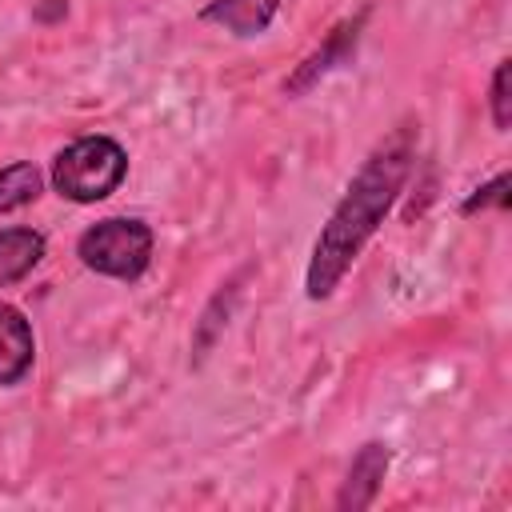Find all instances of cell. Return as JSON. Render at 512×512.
Here are the masks:
<instances>
[{
	"mask_svg": "<svg viewBox=\"0 0 512 512\" xmlns=\"http://www.w3.org/2000/svg\"><path fill=\"white\" fill-rule=\"evenodd\" d=\"M416 148H420V124L400 120L388 136H380L368 148L360 168L348 176L340 200L332 204V212L324 216V224L312 240V252L304 264V296L312 304H324L336 296V288L356 268V260L364 256L372 236L384 228V220L392 216L396 200L404 196V188L412 180Z\"/></svg>",
	"mask_w": 512,
	"mask_h": 512,
	"instance_id": "cell-1",
	"label": "cell"
},
{
	"mask_svg": "<svg viewBox=\"0 0 512 512\" xmlns=\"http://www.w3.org/2000/svg\"><path fill=\"white\" fill-rule=\"evenodd\" d=\"M124 180H128V148L108 132H88L68 140L48 164L52 192L84 208L104 204L112 192H120Z\"/></svg>",
	"mask_w": 512,
	"mask_h": 512,
	"instance_id": "cell-2",
	"label": "cell"
},
{
	"mask_svg": "<svg viewBox=\"0 0 512 512\" xmlns=\"http://www.w3.org/2000/svg\"><path fill=\"white\" fill-rule=\"evenodd\" d=\"M152 252L156 232L144 216H100L76 236V260L88 272L120 284H136L152 268Z\"/></svg>",
	"mask_w": 512,
	"mask_h": 512,
	"instance_id": "cell-3",
	"label": "cell"
},
{
	"mask_svg": "<svg viewBox=\"0 0 512 512\" xmlns=\"http://www.w3.org/2000/svg\"><path fill=\"white\" fill-rule=\"evenodd\" d=\"M368 16H372V4H364V8H356L352 16L336 20V24L324 32V40H320L308 56H300V64L280 80V92H284L288 100H304V96H308V92H316L328 76L344 72V68L356 60V52H360V40H364V28H368Z\"/></svg>",
	"mask_w": 512,
	"mask_h": 512,
	"instance_id": "cell-4",
	"label": "cell"
},
{
	"mask_svg": "<svg viewBox=\"0 0 512 512\" xmlns=\"http://www.w3.org/2000/svg\"><path fill=\"white\" fill-rule=\"evenodd\" d=\"M388 468H392V444L388 440H364L352 452L348 468H344V480L336 488L332 508H340V512H364V508H372L380 500V488L388 480Z\"/></svg>",
	"mask_w": 512,
	"mask_h": 512,
	"instance_id": "cell-5",
	"label": "cell"
},
{
	"mask_svg": "<svg viewBox=\"0 0 512 512\" xmlns=\"http://www.w3.org/2000/svg\"><path fill=\"white\" fill-rule=\"evenodd\" d=\"M36 368V332H32V320L0 300V388H16L32 376Z\"/></svg>",
	"mask_w": 512,
	"mask_h": 512,
	"instance_id": "cell-6",
	"label": "cell"
},
{
	"mask_svg": "<svg viewBox=\"0 0 512 512\" xmlns=\"http://www.w3.org/2000/svg\"><path fill=\"white\" fill-rule=\"evenodd\" d=\"M280 4L284 0H208L196 16L232 40H260L280 16Z\"/></svg>",
	"mask_w": 512,
	"mask_h": 512,
	"instance_id": "cell-7",
	"label": "cell"
},
{
	"mask_svg": "<svg viewBox=\"0 0 512 512\" xmlns=\"http://www.w3.org/2000/svg\"><path fill=\"white\" fill-rule=\"evenodd\" d=\"M48 256V236L32 224H8L0 228V288L20 284L32 276Z\"/></svg>",
	"mask_w": 512,
	"mask_h": 512,
	"instance_id": "cell-8",
	"label": "cell"
},
{
	"mask_svg": "<svg viewBox=\"0 0 512 512\" xmlns=\"http://www.w3.org/2000/svg\"><path fill=\"white\" fill-rule=\"evenodd\" d=\"M44 184H48V176H44V168L36 160H12V164H4L0 168V216L36 204L40 192H44Z\"/></svg>",
	"mask_w": 512,
	"mask_h": 512,
	"instance_id": "cell-9",
	"label": "cell"
},
{
	"mask_svg": "<svg viewBox=\"0 0 512 512\" xmlns=\"http://www.w3.org/2000/svg\"><path fill=\"white\" fill-rule=\"evenodd\" d=\"M508 76H512V60L500 56L492 64V76H488V120H492L496 132L512 128V84H508Z\"/></svg>",
	"mask_w": 512,
	"mask_h": 512,
	"instance_id": "cell-10",
	"label": "cell"
},
{
	"mask_svg": "<svg viewBox=\"0 0 512 512\" xmlns=\"http://www.w3.org/2000/svg\"><path fill=\"white\" fill-rule=\"evenodd\" d=\"M508 212V172H496V176H488L484 184H476L464 200H460V216L468 220V216H480V212Z\"/></svg>",
	"mask_w": 512,
	"mask_h": 512,
	"instance_id": "cell-11",
	"label": "cell"
}]
</instances>
